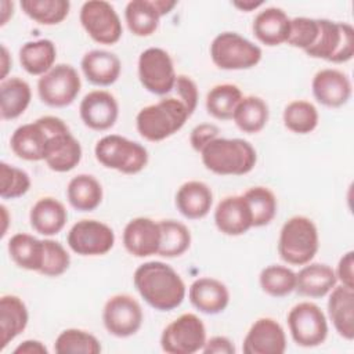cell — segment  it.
Returning a JSON list of instances; mask_svg holds the SVG:
<instances>
[{
  "label": "cell",
  "mask_w": 354,
  "mask_h": 354,
  "mask_svg": "<svg viewBox=\"0 0 354 354\" xmlns=\"http://www.w3.org/2000/svg\"><path fill=\"white\" fill-rule=\"evenodd\" d=\"M202 163L220 176H243L253 170L257 153L253 145L242 138H214L201 151Z\"/></svg>",
  "instance_id": "cell-2"
},
{
  "label": "cell",
  "mask_w": 354,
  "mask_h": 354,
  "mask_svg": "<svg viewBox=\"0 0 354 354\" xmlns=\"http://www.w3.org/2000/svg\"><path fill=\"white\" fill-rule=\"evenodd\" d=\"M113 245V230L98 220H80L75 223L68 232V246L80 256H102L106 254Z\"/></svg>",
  "instance_id": "cell-14"
},
{
  "label": "cell",
  "mask_w": 354,
  "mask_h": 354,
  "mask_svg": "<svg viewBox=\"0 0 354 354\" xmlns=\"http://www.w3.org/2000/svg\"><path fill=\"white\" fill-rule=\"evenodd\" d=\"M57 48L48 39L26 41L19 48V62L22 68L33 76H43L55 64Z\"/></svg>",
  "instance_id": "cell-31"
},
{
  "label": "cell",
  "mask_w": 354,
  "mask_h": 354,
  "mask_svg": "<svg viewBox=\"0 0 354 354\" xmlns=\"http://www.w3.org/2000/svg\"><path fill=\"white\" fill-rule=\"evenodd\" d=\"M176 97L184 102L189 113L192 115L198 105V87L196 83L187 75H178L176 79L174 88Z\"/></svg>",
  "instance_id": "cell-46"
},
{
  "label": "cell",
  "mask_w": 354,
  "mask_h": 354,
  "mask_svg": "<svg viewBox=\"0 0 354 354\" xmlns=\"http://www.w3.org/2000/svg\"><path fill=\"white\" fill-rule=\"evenodd\" d=\"M160 245L159 223L148 217L131 218L123 230V246L136 257L158 254Z\"/></svg>",
  "instance_id": "cell-19"
},
{
  "label": "cell",
  "mask_w": 354,
  "mask_h": 354,
  "mask_svg": "<svg viewBox=\"0 0 354 354\" xmlns=\"http://www.w3.org/2000/svg\"><path fill=\"white\" fill-rule=\"evenodd\" d=\"M286 321L290 336L297 346L317 347L328 336L326 315L315 303H297L288 313Z\"/></svg>",
  "instance_id": "cell-11"
},
{
  "label": "cell",
  "mask_w": 354,
  "mask_h": 354,
  "mask_svg": "<svg viewBox=\"0 0 354 354\" xmlns=\"http://www.w3.org/2000/svg\"><path fill=\"white\" fill-rule=\"evenodd\" d=\"M142 319L144 314L140 303L126 293L109 297L102 310L104 326L116 337H129L137 333Z\"/></svg>",
  "instance_id": "cell-15"
},
{
  "label": "cell",
  "mask_w": 354,
  "mask_h": 354,
  "mask_svg": "<svg viewBox=\"0 0 354 354\" xmlns=\"http://www.w3.org/2000/svg\"><path fill=\"white\" fill-rule=\"evenodd\" d=\"M160 245L158 254L162 257H178L191 246V232L188 227L176 220L159 221Z\"/></svg>",
  "instance_id": "cell-37"
},
{
  "label": "cell",
  "mask_w": 354,
  "mask_h": 354,
  "mask_svg": "<svg viewBox=\"0 0 354 354\" xmlns=\"http://www.w3.org/2000/svg\"><path fill=\"white\" fill-rule=\"evenodd\" d=\"M79 18L87 35L100 44H115L122 37V21L108 1L88 0L83 3Z\"/></svg>",
  "instance_id": "cell-13"
},
{
  "label": "cell",
  "mask_w": 354,
  "mask_h": 354,
  "mask_svg": "<svg viewBox=\"0 0 354 354\" xmlns=\"http://www.w3.org/2000/svg\"><path fill=\"white\" fill-rule=\"evenodd\" d=\"M353 266H354V252L348 250L347 253H344L340 257V260L337 263V268L335 270L337 282H340V285L351 288V289H354Z\"/></svg>",
  "instance_id": "cell-48"
},
{
  "label": "cell",
  "mask_w": 354,
  "mask_h": 354,
  "mask_svg": "<svg viewBox=\"0 0 354 354\" xmlns=\"http://www.w3.org/2000/svg\"><path fill=\"white\" fill-rule=\"evenodd\" d=\"M80 66L90 83L102 87L113 84L122 71L119 57L106 50L87 51L82 58Z\"/></svg>",
  "instance_id": "cell-26"
},
{
  "label": "cell",
  "mask_w": 354,
  "mask_h": 354,
  "mask_svg": "<svg viewBox=\"0 0 354 354\" xmlns=\"http://www.w3.org/2000/svg\"><path fill=\"white\" fill-rule=\"evenodd\" d=\"M212 205L213 192L210 187L202 181H187L176 192V206L185 218H203L210 212Z\"/></svg>",
  "instance_id": "cell-27"
},
{
  "label": "cell",
  "mask_w": 354,
  "mask_h": 354,
  "mask_svg": "<svg viewBox=\"0 0 354 354\" xmlns=\"http://www.w3.org/2000/svg\"><path fill=\"white\" fill-rule=\"evenodd\" d=\"M1 213H3V220H4V227H3V232H1V236H4L6 234V230H7V209L4 205H1Z\"/></svg>",
  "instance_id": "cell-54"
},
{
  "label": "cell",
  "mask_w": 354,
  "mask_h": 354,
  "mask_svg": "<svg viewBox=\"0 0 354 354\" xmlns=\"http://www.w3.org/2000/svg\"><path fill=\"white\" fill-rule=\"evenodd\" d=\"M315 43L304 51L311 58L332 64H344L354 55V29L347 22H335L321 18Z\"/></svg>",
  "instance_id": "cell-8"
},
{
  "label": "cell",
  "mask_w": 354,
  "mask_h": 354,
  "mask_svg": "<svg viewBox=\"0 0 354 354\" xmlns=\"http://www.w3.org/2000/svg\"><path fill=\"white\" fill-rule=\"evenodd\" d=\"M242 350L245 354H282L286 350L285 330L274 318H259L248 330Z\"/></svg>",
  "instance_id": "cell-16"
},
{
  "label": "cell",
  "mask_w": 354,
  "mask_h": 354,
  "mask_svg": "<svg viewBox=\"0 0 354 354\" xmlns=\"http://www.w3.org/2000/svg\"><path fill=\"white\" fill-rule=\"evenodd\" d=\"M29 221L32 228L44 236H53L62 231L68 221L65 206L53 196L40 198L30 209Z\"/></svg>",
  "instance_id": "cell-28"
},
{
  "label": "cell",
  "mask_w": 354,
  "mask_h": 354,
  "mask_svg": "<svg viewBox=\"0 0 354 354\" xmlns=\"http://www.w3.org/2000/svg\"><path fill=\"white\" fill-rule=\"evenodd\" d=\"M160 11L155 0H131L126 4L124 19L130 32L138 37H147L156 32Z\"/></svg>",
  "instance_id": "cell-32"
},
{
  "label": "cell",
  "mask_w": 354,
  "mask_h": 354,
  "mask_svg": "<svg viewBox=\"0 0 354 354\" xmlns=\"http://www.w3.org/2000/svg\"><path fill=\"white\" fill-rule=\"evenodd\" d=\"M270 111L267 102L257 95H246L238 102L232 120L239 130L248 134L259 133L268 122Z\"/></svg>",
  "instance_id": "cell-35"
},
{
  "label": "cell",
  "mask_w": 354,
  "mask_h": 354,
  "mask_svg": "<svg viewBox=\"0 0 354 354\" xmlns=\"http://www.w3.org/2000/svg\"><path fill=\"white\" fill-rule=\"evenodd\" d=\"M47 347L40 340H25L14 348V354H47Z\"/></svg>",
  "instance_id": "cell-50"
},
{
  "label": "cell",
  "mask_w": 354,
  "mask_h": 354,
  "mask_svg": "<svg viewBox=\"0 0 354 354\" xmlns=\"http://www.w3.org/2000/svg\"><path fill=\"white\" fill-rule=\"evenodd\" d=\"M80 119L95 131L111 129L119 116V105L116 98L105 90H93L80 101Z\"/></svg>",
  "instance_id": "cell-17"
},
{
  "label": "cell",
  "mask_w": 354,
  "mask_h": 354,
  "mask_svg": "<svg viewBox=\"0 0 354 354\" xmlns=\"http://www.w3.org/2000/svg\"><path fill=\"white\" fill-rule=\"evenodd\" d=\"M82 153L80 142L66 129L50 136L44 152V162L53 171L66 173L79 165Z\"/></svg>",
  "instance_id": "cell-21"
},
{
  "label": "cell",
  "mask_w": 354,
  "mask_h": 354,
  "mask_svg": "<svg viewBox=\"0 0 354 354\" xmlns=\"http://www.w3.org/2000/svg\"><path fill=\"white\" fill-rule=\"evenodd\" d=\"M319 22L315 18L296 17L290 18V29L286 43L292 47L307 51L317 40Z\"/></svg>",
  "instance_id": "cell-45"
},
{
  "label": "cell",
  "mask_w": 354,
  "mask_h": 354,
  "mask_svg": "<svg viewBox=\"0 0 354 354\" xmlns=\"http://www.w3.org/2000/svg\"><path fill=\"white\" fill-rule=\"evenodd\" d=\"M138 79L142 87L156 95H166L176 84V69L169 53L160 47H149L138 57Z\"/></svg>",
  "instance_id": "cell-12"
},
{
  "label": "cell",
  "mask_w": 354,
  "mask_h": 354,
  "mask_svg": "<svg viewBox=\"0 0 354 354\" xmlns=\"http://www.w3.org/2000/svg\"><path fill=\"white\" fill-rule=\"evenodd\" d=\"M189 116V111L177 97H163L140 109L136 116V127L142 138L158 142L177 133Z\"/></svg>",
  "instance_id": "cell-3"
},
{
  "label": "cell",
  "mask_w": 354,
  "mask_h": 354,
  "mask_svg": "<svg viewBox=\"0 0 354 354\" xmlns=\"http://www.w3.org/2000/svg\"><path fill=\"white\" fill-rule=\"evenodd\" d=\"M140 296L155 310L170 311L185 299L187 288L180 274L163 261L140 264L133 275Z\"/></svg>",
  "instance_id": "cell-1"
},
{
  "label": "cell",
  "mask_w": 354,
  "mask_h": 354,
  "mask_svg": "<svg viewBox=\"0 0 354 354\" xmlns=\"http://www.w3.org/2000/svg\"><path fill=\"white\" fill-rule=\"evenodd\" d=\"M54 351L58 354H98L101 353V344L90 332L69 328L57 336Z\"/></svg>",
  "instance_id": "cell-40"
},
{
  "label": "cell",
  "mask_w": 354,
  "mask_h": 354,
  "mask_svg": "<svg viewBox=\"0 0 354 354\" xmlns=\"http://www.w3.org/2000/svg\"><path fill=\"white\" fill-rule=\"evenodd\" d=\"M290 29V18L278 7H267L261 10L253 19L252 30L256 39L268 46H279L286 43Z\"/></svg>",
  "instance_id": "cell-24"
},
{
  "label": "cell",
  "mask_w": 354,
  "mask_h": 354,
  "mask_svg": "<svg viewBox=\"0 0 354 354\" xmlns=\"http://www.w3.org/2000/svg\"><path fill=\"white\" fill-rule=\"evenodd\" d=\"M11 64H12V61H11L10 54H8V50H7V47L3 44V46H1V76H0L1 80L7 79V73H8V71H10Z\"/></svg>",
  "instance_id": "cell-51"
},
{
  "label": "cell",
  "mask_w": 354,
  "mask_h": 354,
  "mask_svg": "<svg viewBox=\"0 0 354 354\" xmlns=\"http://www.w3.org/2000/svg\"><path fill=\"white\" fill-rule=\"evenodd\" d=\"M22 11L40 25H57L62 22L71 10L68 0H22Z\"/></svg>",
  "instance_id": "cell-39"
},
{
  "label": "cell",
  "mask_w": 354,
  "mask_h": 354,
  "mask_svg": "<svg viewBox=\"0 0 354 354\" xmlns=\"http://www.w3.org/2000/svg\"><path fill=\"white\" fill-rule=\"evenodd\" d=\"M283 124L288 130L296 134H308L315 130L319 122V115L314 104L304 100H295L283 109Z\"/></svg>",
  "instance_id": "cell-38"
},
{
  "label": "cell",
  "mask_w": 354,
  "mask_h": 354,
  "mask_svg": "<svg viewBox=\"0 0 354 354\" xmlns=\"http://www.w3.org/2000/svg\"><path fill=\"white\" fill-rule=\"evenodd\" d=\"M214 224L220 232L238 236L253 227L250 207L243 195L225 196L214 210Z\"/></svg>",
  "instance_id": "cell-20"
},
{
  "label": "cell",
  "mask_w": 354,
  "mask_h": 354,
  "mask_svg": "<svg viewBox=\"0 0 354 354\" xmlns=\"http://www.w3.org/2000/svg\"><path fill=\"white\" fill-rule=\"evenodd\" d=\"M32 91L28 82L18 76H11L0 83V109L4 120L17 119L29 106Z\"/></svg>",
  "instance_id": "cell-30"
},
{
  "label": "cell",
  "mask_w": 354,
  "mask_h": 354,
  "mask_svg": "<svg viewBox=\"0 0 354 354\" xmlns=\"http://www.w3.org/2000/svg\"><path fill=\"white\" fill-rule=\"evenodd\" d=\"M313 95L328 108H339L348 102L353 87L348 76L339 69L325 68L318 71L311 82Z\"/></svg>",
  "instance_id": "cell-18"
},
{
  "label": "cell",
  "mask_w": 354,
  "mask_h": 354,
  "mask_svg": "<svg viewBox=\"0 0 354 354\" xmlns=\"http://www.w3.org/2000/svg\"><path fill=\"white\" fill-rule=\"evenodd\" d=\"M218 127L213 123H201L195 126L189 134L191 147L201 153V151L214 138L218 137Z\"/></svg>",
  "instance_id": "cell-47"
},
{
  "label": "cell",
  "mask_w": 354,
  "mask_h": 354,
  "mask_svg": "<svg viewBox=\"0 0 354 354\" xmlns=\"http://www.w3.org/2000/svg\"><path fill=\"white\" fill-rule=\"evenodd\" d=\"M259 282L267 295L272 297H283L295 290L296 272L285 266L271 264L261 270Z\"/></svg>",
  "instance_id": "cell-42"
},
{
  "label": "cell",
  "mask_w": 354,
  "mask_h": 354,
  "mask_svg": "<svg viewBox=\"0 0 354 354\" xmlns=\"http://www.w3.org/2000/svg\"><path fill=\"white\" fill-rule=\"evenodd\" d=\"M328 315L335 330L343 339H354V289L336 285L329 292Z\"/></svg>",
  "instance_id": "cell-25"
},
{
  "label": "cell",
  "mask_w": 354,
  "mask_h": 354,
  "mask_svg": "<svg viewBox=\"0 0 354 354\" xmlns=\"http://www.w3.org/2000/svg\"><path fill=\"white\" fill-rule=\"evenodd\" d=\"M188 297L196 310L207 315L223 313L230 303L228 288L212 277L195 279L189 286Z\"/></svg>",
  "instance_id": "cell-22"
},
{
  "label": "cell",
  "mask_w": 354,
  "mask_h": 354,
  "mask_svg": "<svg viewBox=\"0 0 354 354\" xmlns=\"http://www.w3.org/2000/svg\"><path fill=\"white\" fill-rule=\"evenodd\" d=\"M80 76L69 64L54 65L37 82V93L41 102L53 108L71 105L80 93Z\"/></svg>",
  "instance_id": "cell-10"
},
{
  "label": "cell",
  "mask_w": 354,
  "mask_h": 354,
  "mask_svg": "<svg viewBox=\"0 0 354 354\" xmlns=\"http://www.w3.org/2000/svg\"><path fill=\"white\" fill-rule=\"evenodd\" d=\"M30 188L29 174L6 162L0 163V196L3 199H17Z\"/></svg>",
  "instance_id": "cell-43"
},
{
  "label": "cell",
  "mask_w": 354,
  "mask_h": 354,
  "mask_svg": "<svg viewBox=\"0 0 354 354\" xmlns=\"http://www.w3.org/2000/svg\"><path fill=\"white\" fill-rule=\"evenodd\" d=\"M12 8H14V4L11 1L4 0V1L0 3V10H1V19H0L1 22H0V25L1 26L6 25L7 21L10 19V14L12 15Z\"/></svg>",
  "instance_id": "cell-53"
},
{
  "label": "cell",
  "mask_w": 354,
  "mask_h": 354,
  "mask_svg": "<svg viewBox=\"0 0 354 354\" xmlns=\"http://www.w3.org/2000/svg\"><path fill=\"white\" fill-rule=\"evenodd\" d=\"M28 321L29 314L26 304L22 301V299L15 295H3L0 299L1 350H4L10 342H12L18 335L25 330Z\"/></svg>",
  "instance_id": "cell-29"
},
{
  "label": "cell",
  "mask_w": 354,
  "mask_h": 354,
  "mask_svg": "<svg viewBox=\"0 0 354 354\" xmlns=\"http://www.w3.org/2000/svg\"><path fill=\"white\" fill-rule=\"evenodd\" d=\"M264 4V1H253V0H243V1H232V6L236 7L238 10L243 11V12H249L253 11L259 7H261Z\"/></svg>",
  "instance_id": "cell-52"
},
{
  "label": "cell",
  "mask_w": 354,
  "mask_h": 354,
  "mask_svg": "<svg viewBox=\"0 0 354 354\" xmlns=\"http://www.w3.org/2000/svg\"><path fill=\"white\" fill-rule=\"evenodd\" d=\"M261 48L236 32H221L210 44L213 64L224 71H242L261 61Z\"/></svg>",
  "instance_id": "cell-7"
},
{
  "label": "cell",
  "mask_w": 354,
  "mask_h": 354,
  "mask_svg": "<svg viewBox=\"0 0 354 354\" xmlns=\"http://www.w3.org/2000/svg\"><path fill=\"white\" fill-rule=\"evenodd\" d=\"M69 129L68 124L57 116H41L32 123L17 127L10 138L12 152L30 162L44 160V152L51 134Z\"/></svg>",
  "instance_id": "cell-6"
},
{
  "label": "cell",
  "mask_w": 354,
  "mask_h": 354,
  "mask_svg": "<svg viewBox=\"0 0 354 354\" xmlns=\"http://www.w3.org/2000/svg\"><path fill=\"white\" fill-rule=\"evenodd\" d=\"M242 97V91L236 84H216L206 94V111L218 120L232 119L234 111Z\"/></svg>",
  "instance_id": "cell-36"
},
{
  "label": "cell",
  "mask_w": 354,
  "mask_h": 354,
  "mask_svg": "<svg viewBox=\"0 0 354 354\" xmlns=\"http://www.w3.org/2000/svg\"><path fill=\"white\" fill-rule=\"evenodd\" d=\"M202 351L205 354H234L235 346L225 336H213L210 339H206Z\"/></svg>",
  "instance_id": "cell-49"
},
{
  "label": "cell",
  "mask_w": 354,
  "mask_h": 354,
  "mask_svg": "<svg viewBox=\"0 0 354 354\" xmlns=\"http://www.w3.org/2000/svg\"><path fill=\"white\" fill-rule=\"evenodd\" d=\"M206 343L203 321L192 313L173 319L160 335V347L169 354H194L202 351Z\"/></svg>",
  "instance_id": "cell-9"
},
{
  "label": "cell",
  "mask_w": 354,
  "mask_h": 354,
  "mask_svg": "<svg viewBox=\"0 0 354 354\" xmlns=\"http://www.w3.org/2000/svg\"><path fill=\"white\" fill-rule=\"evenodd\" d=\"M319 248L318 230L306 216H293L285 221L278 239L279 257L290 266L310 263Z\"/></svg>",
  "instance_id": "cell-4"
},
{
  "label": "cell",
  "mask_w": 354,
  "mask_h": 354,
  "mask_svg": "<svg viewBox=\"0 0 354 354\" xmlns=\"http://www.w3.org/2000/svg\"><path fill=\"white\" fill-rule=\"evenodd\" d=\"M337 285L335 270L325 263H307L296 272L295 290L304 297L326 296Z\"/></svg>",
  "instance_id": "cell-23"
},
{
  "label": "cell",
  "mask_w": 354,
  "mask_h": 354,
  "mask_svg": "<svg viewBox=\"0 0 354 354\" xmlns=\"http://www.w3.org/2000/svg\"><path fill=\"white\" fill-rule=\"evenodd\" d=\"M94 155L102 166L124 174H137L148 163V151L144 145L118 134L100 138Z\"/></svg>",
  "instance_id": "cell-5"
},
{
  "label": "cell",
  "mask_w": 354,
  "mask_h": 354,
  "mask_svg": "<svg viewBox=\"0 0 354 354\" xmlns=\"http://www.w3.org/2000/svg\"><path fill=\"white\" fill-rule=\"evenodd\" d=\"M66 198L73 209L91 212L102 202V185L91 174H77L68 183Z\"/></svg>",
  "instance_id": "cell-33"
},
{
  "label": "cell",
  "mask_w": 354,
  "mask_h": 354,
  "mask_svg": "<svg viewBox=\"0 0 354 354\" xmlns=\"http://www.w3.org/2000/svg\"><path fill=\"white\" fill-rule=\"evenodd\" d=\"M44 245L39 239L26 232H18L8 241V253L11 260L24 270L40 271L43 263Z\"/></svg>",
  "instance_id": "cell-34"
},
{
  "label": "cell",
  "mask_w": 354,
  "mask_h": 354,
  "mask_svg": "<svg viewBox=\"0 0 354 354\" xmlns=\"http://www.w3.org/2000/svg\"><path fill=\"white\" fill-rule=\"evenodd\" d=\"M243 198L250 207L253 227H263L274 220L277 214V198L270 188L261 185L252 187L245 191Z\"/></svg>",
  "instance_id": "cell-41"
},
{
  "label": "cell",
  "mask_w": 354,
  "mask_h": 354,
  "mask_svg": "<svg viewBox=\"0 0 354 354\" xmlns=\"http://www.w3.org/2000/svg\"><path fill=\"white\" fill-rule=\"evenodd\" d=\"M44 252L40 274L46 277H59L62 275L71 264V256L66 249L54 239H43Z\"/></svg>",
  "instance_id": "cell-44"
}]
</instances>
